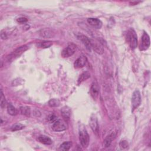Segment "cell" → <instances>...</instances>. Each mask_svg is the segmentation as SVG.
Returning a JSON list of instances; mask_svg holds the SVG:
<instances>
[{
  "label": "cell",
  "instance_id": "6da1fadb",
  "mask_svg": "<svg viewBox=\"0 0 151 151\" xmlns=\"http://www.w3.org/2000/svg\"><path fill=\"white\" fill-rule=\"evenodd\" d=\"M79 139L83 147L86 148L88 146L90 141L89 135L83 126H81L79 127Z\"/></svg>",
  "mask_w": 151,
  "mask_h": 151
},
{
  "label": "cell",
  "instance_id": "7a4b0ae2",
  "mask_svg": "<svg viewBox=\"0 0 151 151\" xmlns=\"http://www.w3.org/2000/svg\"><path fill=\"white\" fill-rule=\"evenodd\" d=\"M126 39L132 49L134 50L137 47V37L136 34V32L133 29H129L127 32Z\"/></svg>",
  "mask_w": 151,
  "mask_h": 151
},
{
  "label": "cell",
  "instance_id": "3957f363",
  "mask_svg": "<svg viewBox=\"0 0 151 151\" xmlns=\"http://www.w3.org/2000/svg\"><path fill=\"white\" fill-rule=\"evenodd\" d=\"M131 102L132 106V111H133L134 110L137 109L140 106L141 103V95L138 90H136L133 93Z\"/></svg>",
  "mask_w": 151,
  "mask_h": 151
},
{
  "label": "cell",
  "instance_id": "277c9868",
  "mask_svg": "<svg viewBox=\"0 0 151 151\" xmlns=\"http://www.w3.org/2000/svg\"><path fill=\"white\" fill-rule=\"evenodd\" d=\"M67 129V124L65 121L61 119H57L52 123V129L57 132H60L65 130Z\"/></svg>",
  "mask_w": 151,
  "mask_h": 151
},
{
  "label": "cell",
  "instance_id": "5b68a950",
  "mask_svg": "<svg viewBox=\"0 0 151 151\" xmlns=\"http://www.w3.org/2000/svg\"><path fill=\"white\" fill-rule=\"evenodd\" d=\"M76 50V45L74 43H70L61 52V56L64 58H67L74 54Z\"/></svg>",
  "mask_w": 151,
  "mask_h": 151
},
{
  "label": "cell",
  "instance_id": "8992f818",
  "mask_svg": "<svg viewBox=\"0 0 151 151\" xmlns=\"http://www.w3.org/2000/svg\"><path fill=\"white\" fill-rule=\"evenodd\" d=\"M28 49V47L27 45H25L17 48L8 57L9 61V60H12L19 57L22 53H24Z\"/></svg>",
  "mask_w": 151,
  "mask_h": 151
},
{
  "label": "cell",
  "instance_id": "52a82bcc",
  "mask_svg": "<svg viewBox=\"0 0 151 151\" xmlns=\"http://www.w3.org/2000/svg\"><path fill=\"white\" fill-rule=\"evenodd\" d=\"M89 125L91 129V130H93V132L96 134H98L99 132V122H98V120L97 117L93 114L90 119V121H89Z\"/></svg>",
  "mask_w": 151,
  "mask_h": 151
},
{
  "label": "cell",
  "instance_id": "ba28073f",
  "mask_svg": "<svg viewBox=\"0 0 151 151\" xmlns=\"http://www.w3.org/2000/svg\"><path fill=\"white\" fill-rule=\"evenodd\" d=\"M150 37L149 35L147 34V32L145 31L143 32V34L142 37V42L140 46V50H147L150 46Z\"/></svg>",
  "mask_w": 151,
  "mask_h": 151
},
{
  "label": "cell",
  "instance_id": "9c48e42d",
  "mask_svg": "<svg viewBox=\"0 0 151 151\" xmlns=\"http://www.w3.org/2000/svg\"><path fill=\"white\" fill-rule=\"evenodd\" d=\"M90 94L94 100L97 99L99 96V87L96 82H93L91 86L90 90Z\"/></svg>",
  "mask_w": 151,
  "mask_h": 151
},
{
  "label": "cell",
  "instance_id": "30bf717a",
  "mask_svg": "<svg viewBox=\"0 0 151 151\" xmlns=\"http://www.w3.org/2000/svg\"><path fill=\"white\" fill-rule=\"evenodd\" d=\"M91 48H93L96 52L99 54H102L104 52V48L100 42L94 40H91Z\"/></svg>",
  "mask_w": 151,
  "mask_h": 151
},
{
  "label": "cell",
  "instance_id": "8fae6325",
  "mask_svg": "<svg viewBox=\"0 0 151 151\" xmlns=\"http://www.w3.org/2000/svg\"><path fill=\"white\" fill-rule=\"evenodd\" d=\"M77 37L83 42V44L85 45L86 49L90 51L91 50V40H90L87 36H86L84 35H81V34L78 35Z\"/></svg>",
  "mask_w": 151,
  "mask_h": 151
},
{
  "label": "cell",
  "instance_id": "7c38bea8",
  "mask_svg": "<svg viewBox=\"0 0 151 151\" xmlns=\"http://www.w3.org/2000/svg\"><path fill=\"white\" fill-rule=\"evenodd\" d=\"M87 62V58L84 55L80 56L74 62V66L76 68H80L83 67Z\"/></svg>",
  "mask_w": 151,
  "mask_h": 151
},
{
  "label": "cell",
  "instance_id": "4fadbf2b",
  "mask_svg": "<svg viewBox=\"0 0 151 151\" xmlns=\"http://www.w3.org/2000/svg\"><path fill=\"white\" fill-rule=\"evenodd\" d=\"M87 21L89 25H90L91 26H92L93 27L96 29H100L102 27L101 21L97 18H88Z\"/></svg>",
  "mask_w": 151,
  "mask_h": 151
},
{
  "label": "cell",
  "instance_id": "5bb4252c",
  "mask_svg": "<svg viewBox=\"0 0 151 151\" xmlns=\"http://www.w3.org/2000/svg\"><path fill=\"white\" fill-rule=\"evenodd\" d=\"M116 136V134L115 132H111L108 136H107V137L104 140V142H103L104 146L106 147H109L111 145L112 141L115 139Z\"/></svg>",
  "mask_w": 151,
  "mask_h": 151
},
{
  "label": "cell",
  "instance_id": "9a60e30c",
  "mask_svg": "<svg viewBox=\"0 0 151 151\" xmlns=\"http://www.w3.org/2000/svg\"><path fill=\"white\" fill-rule=\"evenodd\" d=\"M40 34L41 37L45 38H50L53 37L54 35V33L53 32V31L49 28H45L41 29L40 32Z\"/></svg>",
  "mask_w": 151,
  "mask_h": 151
},
{
  "label": "cell",
  "instance_id": "2e32d148",
  "mask_svg": "<svg viewBox=\"0 0 151 151\" xmlns=\"http://www.w3.org/2000/svg\"><path fill=\"white\" fill-rule=\"evenodd\" d=\"M61 113L63 117L65 120H69L71 116V110L70 107L68 106H64L61 110Z\"/></svg>",
  "mask_w": 151,
  "mask_h": 151
},
{
  "label": "cell",
  "instance_id": "e0dca14e",
  "mask_svg": "<svg viewBox=\"0 0 151 151\" xmlns=\"http://www.w3.org/2000/svg\"><path fill=\"white\" fill-rule=\"evenodd\" d=\"M37 139L40 143H41L44 145H51L52 143V141L51 139V138H50L49 137H48L45 135H41V136H38Z\"/></svg>",
  "mask_w": 151,
  "mask_h": 151
},
{
  "label": "cell",
  "instance_id": "ac0fdd59",
  "mask_svg": "<svg viewBox=\"0 0 151 151\" xmlns=\"http://www.w3.org/2000/svg\"><path fill=\"white\" fill-rule=\"evenodd\" d=\"M72 146V142L70 141H67L63 142L59 147V149L64 151L68 150Z\"/></svg>",
  "mask_w": 151,
  "mask_h": 151
},
{
  "label": "cell",
  "instance_id": "d6986e66",
  "mask_svg": "<svg viewBox=\"0 0 151 151\" xmlns=\"http://www.w3.org/2000/svg\"><path fill=\"white\" fill-rule=\"evenodd\" d=\"M90 77V74L88 71H86L83 73L79 77L78 79V83H81L84 81H86L88 78Z\"/></svg>",
  "mask_w": 151,
  "mask_h": 151
},
{
  "label": "cell",
  "instance_id": "ffe728a7",
  "mask_svg": "<svg viewBox=\"0 0 151 151\" xmlns=\"http://www.w3.org/2000/svg\"><path fill=\"white\" fill-rule=\"evenodd\" d=\"M7 111L9 114L11 116H15L17 113V109L15 107L11 104V103H8L7 105Z\"/></svg>",
  "mask_w": 151,
  "mask_h": 151
},
{
  "label": "cell",
  "instance_id": "44dd1931",
  "mask_svg": "<svg viewBox=\"0 0 151 151\" xmlns=\"http://www.w3.org/2000/svg\"><path fill=\"white\" fill-rule=\"evenodd\" d=\"M20 111L22 114L25 115L27 117H29L30 116L31 111L30 108L28 106H22L20 107Z\"/></svg>",
  "mask_w": 151,
  "mask_h": 151
},
{
  "label": "cell",
  "instance_id": "7402d4cb",
  "mask_svg": "<svg viewBox=\"0 0 151 151\" xmlns=\"http://www.w3.org/2000/svg\"><path fill=\"white\" fill-rule=\"evenodd\" d=\"M60 102L58 99H52L49 100L48 101V105L51 107H55L60 106Z\"/></svg>",
  "mask_w": 151,
  "mask_h": 151
},
{
  "label": "cell",
  "instance_id": "603a6c76",
  "mask_svg": "<svg viewBox=\"0 0 151 151\" xmlns=\"http://www.w3.org/2000/svg\"><path fill=\"white\" fill-rule=\"evenodd\" d=\"M5 98L2 90H1V97H0V106L2 109H4L5 106Z\"/></svg>",
  "mask_w": 151,
  "mask_h": 151
},
{
  "label": "cell",
  "instance_id": "cb8c5ba5",
  "mask_svg": "<svg viewBox=\"0 0 151 151\" xmlns=\"http://www.w3.org/2000/svg\"><path fill=\"white\" fill-rule=\"evenodd\" d=\"M24 128V126L22 125V124L18 123L13 125L11 127V130L12 131H17V130H20Z\"/></svg>",
  "mask_w": 151,
  "mask_h": 151
},
{
  "label": "cell",
  "instance_id": "d4e9b609",
  "mask_svg": "<svg viewBox=\"0 0 151 151\" xmlns=\"http://www.w3.org/2000/svg\"><path fill=\"white\" fill-rule=\"evenodd\" d=\"M52 45V42L51 41H43L41 42L40 45L42 48H49L50 47H51Z\"/></svg>",
  "mask_w": 151,
  "mask_h": 151
},
{
  "label": "cell",
  "instance_id": "484cf974",
  "mask_svg": "<svg viewBox=\"0 0 151 151\" xmlns=\"http://www.w3.org/2000/svg\"><path fill=\"white\" fill-rule=\"evenodd\" d=\"M128 146H129V145H128V143L126 140H122L120 142V146L123 149L127 148L128 147Z\"/></svg>",
  "mask_w": 151,
  "mask_h": 151
},
{
  "label": "cell",
  "instance_id": "4316f807",
  "mask_svg": "<svg viewBox=\"0 0 151 151\" xmlns=\"http://www.w3.org/2000/svg\"><path fill=\"white\" fill-rule=\"evenodd\" d=\"M17 21L19 23L23 24V23H25V22H27L28 19L26 18H24V17H20V18H18Z\"/></svg>",
  "mask_w": 151,
  "mask_h": 151
},
{
  "label": "cell",
  "instance_id": "83f0119b",
  "mask_svg": "<svg viewBox=\"0 0 151 151\" xmlns=\"http://www.w3.org/2000/svg\"><path fill=\"white\" fill-rule=\"evenodd\" d=\"M48 120H49V121H50V122L54 123L56 120H57V117L55 115L51 114V115H50V116H49Z\"/></svg>",
  "mask_w": 151,
  "mask_h": 151
},
{
  "label": "cell",
  "instance_id": "f1b7e54d",
  "mask_svg": "<svg viewBox=\"0 0 151 151\" xmlns=\"http://www.w3.org/2000/svg\"><path fill=\"white\" fill-rule=\"evenodd\" d=\"M1 38H2V40L6 39L7 36H6V34H5V32H3V31H2V32H1Z\"/></svg>",
  "mask_w": 151,
  "mask_h": 151
}]
</instances>
